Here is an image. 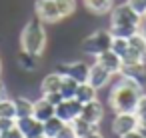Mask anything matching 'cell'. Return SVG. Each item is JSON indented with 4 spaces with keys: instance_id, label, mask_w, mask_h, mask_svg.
<instances>
[{
    "instance_id": "obj_23",
    "label": "cell",
    "mask_w": 146,
    "mask_h": 138,
    "mask_svg": "<svg viewBox=\"0 0 146 138\" xmlns=\"http://www.w3.org/2000/svg\"><path fill=\"white\" fill-rule=\"evenodd\" d=\"M62 126H64V122H62L60 118H56V116L48 118V120L44 122V136H46V138H54V136L62 130Z\"/></svg>"
},
{
    "instance_id": "obj_14",
    "label": "cell",
    "mask_w": 146,
    "mask_h": 138,
    "mask_svg": "<svg viewBox=\"0 0 146 138\" xmlns=\"http://www.w3.org/2000/svg\"><path fill=\"white\" fill-rule=\"evenodd\" d=\"M54 112H56V106H54V104H50L44 96H40L38 100H34L32 116H34V118H38L40 122H46L48 118H52V116H54Z\"/></svg>"
},
{
    "instance_id": "obj_4",
    "label": "cell",
    "mask_w": 146,
    "mask_h": 138,
    "mask_svg": "<svg viewBox=\"0 0 146 138\" xmlns=\"http://www.w3.org/2000/svg\"><path fill=\"white\" fill-rule=\"evenodd\" d=\"M142 22V16H138L126 2L114 4L112 12H110V26H134L138 28Z\"/></svg>"
},
{
    "instance_id": "obj_37",
    "label": "cell",
    "mask_w": 146,
    "mask_h": 138,
    "mask_svg": "<svg viewBox=\"0 0 146 138\" xmlns=\"http://www.w3.org/2000/svg\"><path fill=\"white\" fill-rule=\"evenodd\" d=\"M0 96H6V88H4L2 80H0Z\"/></svg>"
},
{
    "instance_id": "obj_30",
    "label": "cell",
    "mask_w": 146,
    "mask_h": 138,
    "mask_svg": "<svg viewBox=\"0 0 146 138\" xmlns=\"http://www.w3.org/2000/svg\"><path fill=\"white\" fill-rule=\"evenodd\" d=\"M54 138H76V134H74V130H72V126H70V124H64V126H62V130H60Z\"/></svg>"
},
{
    "instance_id": "obj_28",
    "label": "cell",
    "mask_w": 146,
    "mask_h": 138,
    "mask_svg": "<svg viewBox=\"0 0 146 138\" xmlns=\"http://www.w3.org/2000/svg\"><path fill=\"white\" fill-rule=\"evenodd\" d=\"M134 114H136V116L146 114V92L140 94V98H138V102H136V108H134Z\"/></svg>"
},
{
    "instance_id": "obj_5",
    "label": "cell",
    "mask_w": 146,
    "mask_h": 138,
    "mask_svg": "<svg viewBox=\"0 0 146 138\" xmlns=\"http://www.w3.org/2000/svg\"><path fill=\"white\" fill-rule=\"evenodd\" d=\"M54 72L62 74V76H70L76 82H86L88 80V72H90V64L84 60H70V62H58Z\"/></svg>"
},
{
    "instance_id": "obj_2",
    "label": "cell",
    "mask_w": 146,
    "mask_h": 138,
    "mask_svg": "<svg viewBox=\"0 0 146 138\" xmlns=\"http://www.w3.org/2000/svg\"><path fill=\"white\" fill-rule=\"evenodd\" d=\"M46 46H48V32L44 28V22H40L34 16L24 24L20 32V50L34 56H42Z\"/></svg>"
},
{
    "instance_id": "obj_11",
    "label": "cell",
    "mask_w": 146,
    "mask_h": 138,
    "mask_svg": "<svg viewBox=\"0 0 146 138\" xmlns=\"http://www.w3.org/2000/svg\"><path fill=\"white\" fill-rule=\"evenodd\" d=\"M118 76H120V78H126V80H130V82H134V84H138V86L144 88V84H146V64H144V62L122 64Z\"/></svg>"
},
{
    "instance_id": "obj_39",
    "label": "cell",
    "mask_w": 146,
    "mask_h": 138,
    "mask_svg": "<svg viewBox=\"0 0 146 138\" xmlns=\"http://www.w3.org/2000/svg\"><path fill=\"white\" fill-rule=\"evenodd\" d=\"M36 138H46V136H44V134H42V136H36Z\"/></svg>"
},
{
    "instance_id": "obj_7",
    "label": "cell",
    "mask_w": 146,
    "mask_h": 138,
    "mask_svg": "<svg viewBox=\"0 0 146 138\" xmlns=\"http://www.w3.org/2000/svg\"><path fill=\"white\" fill-rule=\"evenodd\" d=\"M138 128V116L134 114V112H122V114H116L114 118H112V122H110V130L120 138V136H124V134H128V132H132V130H136Z\"/></svg>"
},
{
    "instance_id": "obj_18",
    "label": "cell",
    "mask_w": 146,
    "mask_h": 138,
    "mask_svg": "<svg viewBox=\"0 0 146 138\" xmlns=\"http://www.w3.org/2000/svg\"><path fill=\"white\" fill-rule=\"evenodd\" d=\"M74 98H76L80 104H86V102H92V100L98 98V90H96L94 86H90L88 82H80L78 88H76Z\"/></svg>"
},
{
    "instance_id": "obj_41",
    "label": "cell",
    "mask_w": 146,
    "mask_h": 138,
    "mask_svg": "<svg viewBox=\"0 0 146 138\" xmlns=\"http://www.w3.org/2000/svg\"><path fill=\"white\" fill-rule=\"evenodd\" d=\"M0 138H2V134H0Z\"/></svg>"
},
{
    "instance_id": "obj_29",
    "label": "cell",
    "mask_w": 146,
    "mask_h": 138,
    "mask_svg": "<svg viewBox=\"0 0 146 138\" xmlns=\"http://www.w3.org/2000/svg\"><path fill=\"white\" fill-rule=\"evenodd\" d=\"M14 126H16V120L14 118H0V134L12 130Z\"/></svg>"
},
{
    "instance_id": "obj_3",
    "label": "cell",
    "mask_w": 146,
    "mask_h": 138,
    "mask_svg": "<svg viewBox=\"0 0 146 138\" xmlns=\"http://www.w3.org/2000/svg\"><path fill=\"white\" fill-rule=\"evenodd\" d=\"M110 46H112V34H110V30L108 28H100V30H94L92 34H88L82 40L80 50H82V54L96 58L98 54L110 50Z\"/></svg>"
},
{
    "instance_id": "obj_17",
    "label": "cell",
    "mask_w": 146,
    "mask_h": 138,
    "mask_svg": "<svg viewBox=\"0 0 146 138\" xmlns=\"http://www.w3.org/2000/svg\"><path fill=\"white\" fill-rule=\"evenodd\" d=\"M60 84H62V74L58 72H48L42 82H40V92L42 94H50V92H60Z\"/></svg>"
},
{
    "instance_id": "obj_40",
    "label": "cell",
    "mask_w": 146,
    "mask_h": 138,
    "mask_svg": "<svg viewBox=\"0 0 146 138\" xmlns=\"http://www.w3.org/2000/svg\"><path fill=\"white\" fill-rule=\"evenodd\" d=\"M142 20H146V14H144V16H142Z\"/></svg>"
},
{
    "instance_id": "obj_16",
    "label": "cell",
    "mask_w": 146,
    "mask_h": 138,
    "mask_svg": "<svg viewBox=\"0 0 146 138\" xmlns=\"http://www.w3.org/2000/svg\"><path fill=\"white\" fill-rule=\"evenodd\" d=\"M16 64L24 72H36L38 66H40V56H34V54H28V52L20 50L18 56H16Z\"/></svg>"
},
{
    "instance_id": "obj_24",
    "label": "cell",
    "mask_w": 146,
    "mask_h": 138,
    "mask_svg": "<svg viewBox=\"0 0 146 138\" xmlns=\"http://www.w3.org/2000/svg\"><path fill=\"white\" fill-rule=\"evenodd\" d=\"M54 2L60 12V18H68L76 12V0H54Z\"/></svg>"
},
{
    "instance_id": "obj_32",
    "label": "cell",
    "mask_w": 146,
    "mask_h": 138,
    "mask_svg": "<svg viewBox=\"0 0 146 138\" xmlns=\"http://www.w3.org/2000/svg\"><path fill=\"white\" fill-rule=\"evenodd\" d=\"M2 138H24V136H22V134H20V130H18V128L14 126L12 130L4 132V134H2Z\"/></svg>"
},
{
    "instance_id": "obj_38",
    "label": "cell",
    "mask_w": 146,
    "mask_h": 138,
    "mask_svg": "<svg viewBox=\"0 0 146 138\" xmlns=\"http://www.w3.org/2000/svg\"><path fill=\"white\" fill-rule=\"evenodd\" d=\"M0 74H2V58H0Z\"/></svg>"
},
{
    "instance_id": "obj_10",
    "label": "cell",
    "mask_w": 146,
    "mask_h": 138,
    "mask_svg": "<svg viewBox=\"0 0 146 138\" xmlns=\"http://www.w3.org/2000/svg\"><path fill=\"white\" fill-rule=\"evenodd\" d=\"M16 128L20 130V134L24 138H36L44 134V122H40L34 116H26V118H16Z\"/></svg>"
},
{
    "instance_id": "obj_36",
    "label": "cell",
    "mask_w": 146,
    "mask_h": 138,
    "mask_svg": "<svg viewBox=\"0 0 146 138\" xmlns=\"http://www.w3.org/2000/svg\"><path fill=\"white\" fill-rule=\"evenodd\" d=\"M86 138H106V136H104L100 130H94V132H92V134H88Z\"/></svg>"
},
{
    "instance_id": "obj_13",
    "label": "cell",
    "mask_w": 146,
    "mask_h": 138,
    "mask_svg": "<svg viewBox=\"0 0 146 138\" xmlns=\"http://www.w3.org/2000/svg\"><path fill=\"white\" fill-rule=\"evenodd\" d=\"M94 62H96V64H100L104 70H108L112 76H118V74H120L122 60H120V56H118V54H114L112 50H106V52L98 54V56L94 58Z\"/></svg>"
},
{
    "instance_id": "obj_33",
    "label": "cell",
    "mask_w": 146,
    "mask_h": 138,
    "mask_svg": "<svg viewBox=\"0 0 146 138\" xmlns=\"http://www.w3.org/2000/svg\"><path fill=\"white\" fill-rule=\"evenodd\" d=\"M138 34L144 38V42H146V20H142L140 22V26H138Z\"/></svg>"
},
{
    "instance_id": "obj_15",
    "label": "cell",
    "mask_w": 146,
    "mask_h": 138,
    "mask_svg": "<svg viewBox=\"0 0 146 138\" xmlns=\"http://www.w3.org/2000/svg\"><path fill=\"white\" fill-rule=\"evenodd\" d=\"M116 4V0H84V6L88 12L96 14V16H104V14H110L112 8Z\"/></svg>"
},
{
    "instance_id": "obj_31",
    "label": "cell",
    "mask_w": 146,
    "mask_h": 138,
    "mask_svg": "<svg viewBox=\"0 0 146 138\" xmlns=\"http://www.w3.org/2000/svg\"><path fill=\"white\" fill-rule=\"evenodd\" d=\"M42 96H44V98H46L50 104H54V106H56V104H60V102L64 100L60 92H50V94H42Z\"/></svg>"
},
{
    "instance_id": "obj_6",
    "label": "cell",
    "mask_w": 146,
    "mask_h": 138,
    "mask_svg": "<svg viewBox=\"0 0 146 138\" xmlns=\"http://www.w3.org/2000/svg\"><path fill=\"white\" fill-rule=\"evenodd\" d=\"M34 14L44 24H56V22L62 20L54 0H36L34 2Z\"/></svg>"
},
{
    "instance_id": "obj_35",
    "label": "cell",
    "mask_w": 146,
    "mask_h": 138,
    "mask_svg": "<svg viewBox=\"0 0 146 138\" xmlns=\"http://www.w3.org/2000/svg\"><path fill=\"white\" fill-rule=\"evenodd\" d=\"M138 128H146V114L138 116Z\"/></svg>"
},
{
    "instance_id": "obj_12",
    "label": "cell",
    "mask_w": 146,
    "mask_h": 138,
    "mask_svg": "<svg viewBox=\"0 0 146 138\" xmlns=\"http://www.w3.org/2000/svg\"><path fill=\"white\" fill-rule=\"evenodd\" d=\"M90 86H94L96 90H102V88H106L110 82H112V74L108 72V70H104L100 64H96V62H92L90 64V72H88V80H86Z\"/></svg>"
},
{
    "instance_id": "obj_1",
    "label": "cell",
    "mask_w": 146,
    "mask_h": 138,
    "mask_svg": "<svg viewBox=\"0 0 146 138\" xmlns=\"http://www.w3.org/2000/svg\"><path fill=\"white\" fill-rule=\"evenodd\" d=\"M142 86L126 80V78H118V82L110 88L108 92V106L112 108L114 114H122V112H134L136 102L142 94Z\"/></svg>"
},
{
    "instance_id": "obj_21",
    "label": "cell",
    "mask_w": 146,
    "mask_h": 138,
    "mask_svg": "<svg viewBox=\"0 0 146 138\" xmlns=\"http://www.w3.org/2000/svg\"><path fill=\"white\" fill-rule=\"evenodd\" d=\"M78 84H80V82H76L74 78H70V76H62V84H60V94H62V98H64V100L74 98Z\"/></svg>"
},
{
    "instance_id": "obj_22",
    "label": "cell",
    "mask_w": 146,
    "mask_h": 138,
    "mask_svg": "<svg viewBox=\"0 0 146 138\" xmlns=\"http://www.w3.org/2000/svg\"><path fill=\"white\" fill-rule=\"evenodd\" d=\"M0 118H14V120H16L14 98H8V96H0Z\"/></svg>"
},
{
    "instance_id": "obj_27",
    "label": "cell",
    "mask_w": 146,
    "mask_h": 138,
    "mask_svg": "<svg viewBox=\"0 0 146 138\" xmlns=\"http://www.w3.org/2000/svg\"><path fill=\"white\" fill-rule=\"evenodd\" d=\"M126 4H128L138 16H144V14H146V0H126Z\"/></svg>"
},
{
    "instance_id": "obj_26",
    "label": "cell",
    "mask_w": 146,
    "mask_h": 138,
    "mask_svg": "<svg viewBox=\"0 0 146 138\" xmlns=\"http://www.w3.org/2000/svg\"><path fill=\"white\" fill-rule=\"evenodd\" d=\"M110 50H112L114 54H118L120 60H122V56H124L126 50H128V38H114V36H112V46H110Z\"/></svg>"
},
{
    "instance_id": "obj_19",
    "label": "cell",
    "mask_w": 146,
    "mask_h": 138,
    "mask_svg": "<svg viewBox=\"0 0 146 138\" xmlns=\"http://www.w3.org/2000/svg\"><path fill=\"white\" fill-rule=\"evenodd\" d=\"M14 108H16V118L32 116L34 100H30V98H26V96H16V98H14Z\"/></svg>"
},
{
    "instance_id": "obj_9",
    "label": "cell",
    "mask_w": 146,
    "mask_h": 138,
    "mask_svg": "<svg viewBox=\"0 0 146 138\" xmlns=\"http://www.w3.org/2000/svg\"><path fill=\"white\" fill-rule=\"evenodd\" d=\"M104 114H106L104 104L96 98V100H92V102L82 104L80 118H84L86 122H90V124H94V126H100V124H102V120H104Z\"/></svg>"
},
{
    "instance_id": "obj_8",
    "label": "cell",
    "mask_w": 146,
    "mask_h": 138,
    "mask_svg": "<svg viewBox=\"0 0 146 138\" xmlns=\"http://www.w3.org/2000/svg\"><path fill=\"white\" fill-rule=\"evenodd\" d=\"M80 112H82V104L76 98H70V100H62L60 104H56L54 116L60 118L64 124H72L76 118H80Z\"/></svg>"
},
{
    "instance_id": "obj_25",
    "label": "cell",
    "mask_w": 146,
    "mask_h": 138,
    "mask_svg": "<svg viewBox=\"0 0 146 138\" xmlns=\"http://www.w3.org/2000/svg\"><path fill=\"white\" fill-rule=\"evenodd\" d=\"M108 30L114 38H130L132 34L138 32V28H134V26H110Z\"/></svg>"
},
{
    "instance_id": "obj_20",
    "label": "cell",
    "mask_w": 146,
    "mask_h": 138,
    "mask_svg": "<svg viewBox=\"0 0 146 138\" xmlns=\"http://www.w3.org/2000/svg\"><path fill=\"white\" fill-rule=\"evenodd\" d=\"M70 126H72L74 134H76V138H86L88 134H92L94 130H98V126H94V124L86 122L84 118H76V120H74Z\"/></svg>"
},
{
    "instance_id": "obj_34",
    "label": "cell",
    "mask_w": 146,
    "mask_h": 138,
    "mask_svg": "<svg viewBox=\"0 0 146 138\" xmlns=\"http://www.w3.org/2000/svg\"><path fill=\"white\" fill-rule=\"evenodd\" d=\"M120 138H142V134H140L138 128H136V130H132V132H128V134H124V136H120Z\"/></svg>"
}]
</instances>
